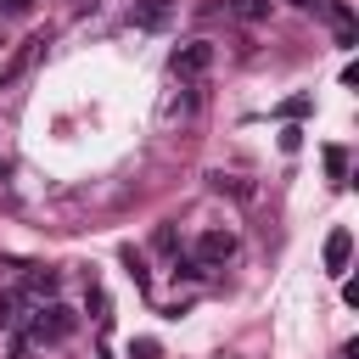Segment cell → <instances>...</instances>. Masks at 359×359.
I'll list each match as a JSON object with an SVG mask.
<instances>
[{
  "instance_id": "cell-1",
  "label": "cell",
  "mask_w": 359,
  "mask_h": 359,
  "mask_svg": "<svg viewBox=\"0 0 359 359\" xmlns=\"http://www.w3.org/2000/svg\"><path fill=\"white\" fill-rule=\"evenodd\" d=\"M73 309H62V303H39L34 314H28V342H62V337H73Z\"/></svg>"
},
{
  "instance_id": "cell-2",
  "label": "cell",
  "mask_w": 359,
  "mask_h": 359,
  "mask_svg": "<svg viewBox=\"0 0 359 359\" xmlns=\"http://www.w3.org/2000/svg\"><path fill=\"white\" fill-rule=\"evenodd\" d=\"M168 67H174V79H185V84H196L208 67H213V45L208 39H191V45H180L174 56H168Z\"/></svg>"
},
{
  "instance_id": "cell-3",
  "label": "cell",
  "mask_w": 359,
  "mask_h": 359,
  "mask_svg": "<svg viewBox=\"0 0 359 359\" xmlns=\"http://www.w3.org/2000/svg\"><path fill=\"white\" fill-rule=\"evenodd\" d=\"M236 258V236L230 230H202L196 236V264L202 269H219V264H230Z\"/></svg>"
},
{
  "instance_id": "cell-4",
  "label": "cell",
  "mask_w": 359,
  "mask_h": 359,
  "mask_svg": "<svg viewBox=\"0 0 359 359\" xmlns=\"http://www.w3.org/2000/svg\"><path fill=\"white\" fill-rule=\"evenodd\" d=\"M39 50H45V39H39V34H34V39H22V45H17V56L0 67V90H11V84H17V79L34 67V62H39Z\"/></svg>"
},
{
  "instance_id": "cell-5",
  "label": "cell",
  "mask_w": 359,
  "mask_h": 359,
  "mask_svg": "<svg viewBox=\"0 0 359 359\" xmlns=\"http://www.w3.org/2000/svg\"><path fill=\"white\" fill-rule=\"evenodd\" d=\"M348 258H353V230H348V224H337V230L325 236V269H331V275H342V269H348Z\"/></svg>"
},
{
  "instance_id": "cell-6",
  "label": "cell",
  "mask_w": 359,
  "mask_h": 359,
  "mask_svg": "<svg viewBox=\"0 0 359 359\" xmlns=\"http://www.w3.org/2000/svg\"><path fill=\"white\" fill-rule=\"evenodd\" d=\"M168 22V0H146V6H135V28H163Z\"/></svg>"
},
{
  "instance_id": "cell-7",
  "label": "cell",
  "mask_w": 359,
  "mask_h": 359,
  "mask_svg": "<svg viewBox=\"0 0 359 359\" xmlns=\"http://www.w3.org/2000/svg\"><path fill=\"white\" fill-rule=\"evenodd\" d=\"M28 292L34 297H50L56 292V269H28Z\"/></svg>"
},
{
  "instance_id": "cell-8",
  "label": "cell",
  "mask_w": 359,
  "mask_h": 359,
  "mask_svg": "<svg viewBox=\"0 0 359 359\" xmlns=\"http://www.w3.org/2000/svg\"><path fill=\"white\" fill-rule=\"evenodd\" d=\"M230 11H236L241 22H264V17H269V0H236Z\"/></svg>"
},
{
  "instance_id": "cell-9",
  "label": "cell",
  "mask_w": 359,
  "mask_h": 359,
  "mask_svg": "<svg viewBox=\"0 0 359 359\" xmlns=\"http://www.w3.org/2000/svg\"><path fill=\"white\" fill-rule=\"evenodd\" d=\"M17 309H22V303H17V292H0V331H11V325L22 320Z\"/></svg>"
},
{
  "instance_id": "cell-10",
  "label": "cell",
  "mask_w": 359,
  "mask_h": 359,
  "mask_svg": "<svg viewBox=\"0 0 359 359\" xmlns=\"http://www.w3.org/2000/svg\"><path fill=\"white\" fill-rule=\"evenodd\" d=\"M325 168H331V180H342V168H348V151H342V146H325Z\"/></svg>"
},
{
  "instance_id": "cell-11",
  "label": "cell",
  "mask_w": 359,
  "mask_h": 359,
  "mask_svg": "<svg viewBox=\"0 0 359 359\" xmlns=\"http://www.w3.org/2000/svg\"><path fill=\"white\" fill-rule=\"evenodd\" d=\"M129 359H157V342H151V337H140V342L129 348Z\"/></svg>"
},
{
  "instance_id": "cell-12",
  "label": "cell",
  "mask_w": 359,
  "mask_h": 359,
  "mask_svg": "<svg viewBox=\"0 0 359 359\" xmlns=\"http://www.w3.org/2000/svg\"><path fill=\"white\" fill-rule=\"evenodd\" d=\"M280 112H286V118H303V112H309V95H292V101H286Z\"/></svg>"
},
{
  "instance_id": "cell-13",
  "label": "cell",
  "mask_w": 359,
  "mask_h": 359,
  "mask_svg": "<svg viewBox=\"0 0 359 359\" xmlns=\"http://www.w3.org/2000/svg\"><path fill=\"white\" fill-rule=\"evenodd\" d=\"M0 11L6 17H28V0H0Z\"/></svg>"
},
{
  "instance_id": "cell-14",
  "label": "cell",
  "mask_w": 359,
  "mask_h": 359,
  "mask_svg": "<svg viewBox=\"0 0 359 359\" xmlns=\"http://www.w3.org/2000/svg\"><path fill=\"white\" fill-rule=\"evenodd\" d=\"M28 353H34V342H28V331H22V337L11 342V359H28Z\"/></svg>"
},
{
  "instance_id": "cell-15",
  "label": "cell",
  "mask_w": 359,
  "mask_h": 359,
  "mask_svg": "<svg viewBox=\"0 0 359 359\" xmlns=\"http://www.w3.org/2000/svg\"><path fill=\"white\" fill-rule=\"evenodd\" d=\"M6 174H11V163H6V157H0V185H6Z\"/></svg>"
},
{
  "instance_id": "cell-16",
  "label": "cell",
  "mask_w": 359,
  "mask_h": 359,
  "mask_svg": "<svg viewBox=\"0 0 359 359\" xmlns=\"http://www.w3.org/2000/svg\"><path fill=\"white\" fill-rule=\"evenodd\" d=\"M292 6H303V11H309V6H325V0H292Z\"/></svg>"
}]
</instances>
